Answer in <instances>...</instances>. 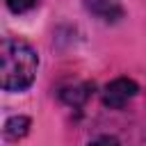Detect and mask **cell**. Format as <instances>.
Here are the masks:
<instances>
[{"instance_id": "cell-1", "label": "cell", "mask_w": 146, "mask_h": 146, "mask_svg": "<svg viewBox=\"0 0 146 146\" xmlns=\"http://www.w3.org/2000/svg\"><path fill=\"white\" fill-rule=\"evenodd\" d=\"M2 68H0V84L5 91H23L27 89L39 68V55L32 46L16 39H5L0 50Z\"/></svg>"}, {"instance_id": "cell-2", "label": "cell", "mask_w": 146, "mask_h": 146, "mask_svg": "<svg viewBox=\"0 0 146 146\" xmlns=\"http://www.w3.org/2000/svg\"><path fill=\"white\" fill-rule=\"evenodd\" d=\"M137 91H139V87H137L135 80H130V78H116V80H112L103 89V103L110 110H121V107H125L137 96Z\"/></svg>"}, {"instance_id": "cell-3", "label": "cell", "mask_w": 146, "mask_h": 146, "mask_svg": "<svg viewBox=\"0 0 146 146\" xmlns=\"http://www.w3.org/2000/svg\"><path fill=\"white\" fill-rule=\"evenodd\" d=\"M87 9L105 23H116L123 16V9H121L119 0H87Z\"/></svg>"}, {"instance_id": "cell-4", "label": "cell", "mask_w": 146, "mask_h": 146, "mask_svg": "<svg viewBox=\"0 0 146 146\" xmlns=\"http://www.w3.org/2000/svg\"><path fill=\"white\" fill-rule=\"evenodd\" d=\"M62 98H64L68 105H82V103L89 98V84H80V87H73V89H64V91H62Z\"/></svg>"}, {"instance_id": "cell-5", "label": "cell", "mask_w": 146, "mask_h": 146, "mask_svg": "<svg viewBox=\"0 0 146 146\" xmlns=\"http://www.w3.org/2000/svg\"><path fill=\"white\" fill-rule=\"evenodd\" d=\"M39 0H7V7L14 11V14H23L27 9H32Z\"/></svg>"}]
</instances>
